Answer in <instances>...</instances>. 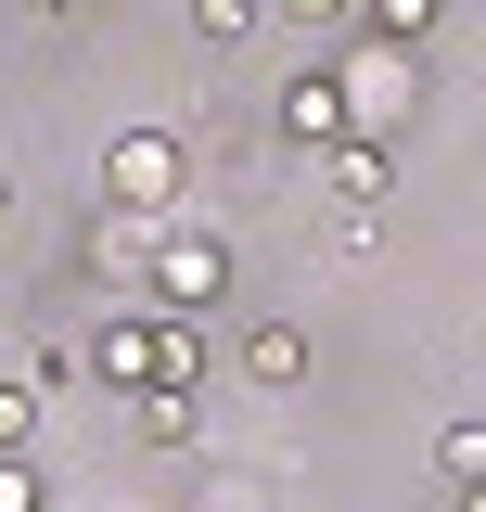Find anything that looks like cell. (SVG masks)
Wrapping results in <instances>:
<instances>
[{"mask_svg":"<svg viewBox=\"0 0 486 512\" xmlns=\"http://www.w3.org/2000/svg\"><path fill=\"white\" fill-rule=\"evenodd\" d=\"M435 474H448V487H461V474H486V423H448V436H435Z\"/></svg>","mask_w":486,"mask_h":512,"instance_id":"obj_8","label":"cell"},{"mask_svg":"<svg viewBox=\"0 0 486 512\" xmlns=\"http://www.w3.org/2000/svg\"><path fill=\"white\" fill-rule=\"evenodd\" d=\"M26 13H77V0H26Z\"/></svg>","mask_w":486,"mask_h":512,"instance_id":"obj_15","label":"cell"},{"mask_svg":"<svg viewBox=\"0 0 486 512\" xmlns=\"http://www.w3.org/2000/svg\"><path fill=\"white\" fill-rule=\"evenodd\" d=\"M192 26L205 39H256V0H192Z\"/></svg>","mask_w":486,"mask_h":512,"instance_id":"obj_12","label":"cell"},{"mask_svg":"<svg viewBox=\"0 0 486 512\" xmlns=\"http://www.w3.org/2000/svg\"><path fill=\"white\" fill-rule=\"evenodd\" d=\"M39 436V384H0V448H26Z\"/></svg>","mask_w":486,"mask_h":512,"instance_id":"obj_11","label":"cell"},{"mask_svg":"<svg viewBox=\"0 0 486 512\" xmlns=\"http://www.w3.org/2000/svg\"><path fill=\"white\" fill-rule=\"evenodd\" d=\"M52 500V487H39V461H26V448H0V512H39Z\"/></svg>","mask_w":486,"mask_h":512,"instance_id":"obj_9","label":"cell"},{"mask_svg":"<svg viewBox=\"0 0 486 512\" xmlns=\"http://www.w3.org/2000/svg\"><path fill=\"white\" fill-rule=\"evenodd\" d=\"M243 384H256V397H295L307 384V333L295 320H256V333H243Z\"/></svg>","mask_w":486,"mask_h":512,"instance_id":"obj_5","label":"cell"},{"mask_svg":"<svg viewBox=\"0 0 486 512\" xmlns=\"http://www.w3.org/2000/svg\"><path fill=\"white\" fill-rule=\"evenodd\" d=\"M461 512H486V474H461Z\"/></svg>","mask_w":486,"mask_h":512,"instance_id":"obj_14","label":"cell"},{"mask_svg":"<svg viewBox=\"0 0 486 512\" xmlns=\"http://www.w3.org/2000/svg\"><path fill=\"white\" fill-rule=\"evenodd\" d=\"M180 192H192V141L180 128H128L116 154H103V205L116 218H167Z\"/></svg>","mask_w":486,"mask_h":512,"instance_id":"obj_2","label":"cell"},{"mask_svg":"<svg viewBox=\"0 0 486 512\" xmlns=\"http://www.w3.org/2000/svg\"><path fill=\"white\" fill-rule=\"evenodd\" d=\"M320 154H333V192L384 218V192H397V141H384V128H346V141H320Z\"/></svg>","mask_w":486,"mask_h":512,"instance_id":"obj_3","label":"cell"},{"mask_svg":"<svg viewBox=\"0 0 486 512\" xmlns=\"http://www.w3.org/2000/svg\"><path fill=\"white\" fill-rule=\"evenodd\" d=\"M218 282H231V244H218V231H180L167 269H154V308H205Z\"/></svg>","mask_w":486,"mask_h":512,"instance_id":"obj_4","label":"cell"},{"mask_svg":"<svg viewBox=\"0 0 486 512\" xmlns=\"http://www.w3.org/2000/svg\"><path fill=\"white\" fill-rule=\"evenodd\" d=\"M282 26H346V0H282Z\"/></svg>","mask_w":486,"mask_h":512,"instance_id":"obj_13","label":"cell"},{"mask_svg":"<svg viewBox=\"0 0 486 512\" xmlns=\"http://www.w3.org/2000/svg\"><path fill=\"white\" fill-rule=\"evenodd\" d=\"M90 372H103V384H128V397H141V384H192V372H205V346H192V308H141V320H116V333L90 346Z\"/></svg>","mask_w":486,"mask_h":512,"instance_id":"obj_1","label":"cell"},{"mask_svg":"<svg viewBox=\"0 0 486 512\" xmlns=\"http://www.w3.org/2000/svg\"><path fill=\"white\" fill-rule=\"evenodd\" d=\"M397 103H410V52H384V39H371V64H359V128L397 141Z\"/></svg>","mask_w":486,"mask_h":512,"instance_id":"obj_6","label":"cell"},{"mask_svg":"<svg viewBox=\"0 0 486 512\" xmlns=\"http://www.w3.org/2000/svg\"><path fill=\"white\" fill-rule=\"evenodd\" d=\"M371 13H384V52H410V39L435 26V0H371Z\"/></svg>","mask_w":486,"mask_h":512,"instance_id":"obj_10","label":"cell"},{"mask_svg":"<svg viewBox=\"0 0 486 512\" xmlns=\"http://www.w3.org/2000/svg\"><path fill=\"white\" fill-rule=\"evenodd\" d=\"M128 410H141V448H192L205 436V423H192V384H141Z\"/></svg>","mask_w":486,"mask_h":512,"instance_id":"obj_7","label":"cell"}]
</instances>
